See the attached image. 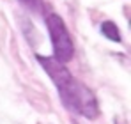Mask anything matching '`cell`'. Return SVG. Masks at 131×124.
<instances>
[{
	"mask_svg": "<svg viewBox=\"0 0 131 124\" xmlns=\"http://www.w3.org/2000/svg\"><path fill=\"white\" fill-rule=\"evenodd\" d=\"M36 59L41 64V67L48 73L51 82L55 83L62 103L69 110L83 115L85 119H96L99 115V105L94 92L87 85L78 82L73 76V73L66 67V64L59 62L53 57H44V55H37Z\"/></svg>",
	"mask_w": 131,
	"mask_h": 124,
	"instance_id": "1",
	"label": "cell"
},
{
	"mask_svg": "<svg viewBox=\"0 0 131 124\" xmlns=\"http://www.w3.org/2000/svg\"><path fill=\"white\" fill-rule=\"evenodd\" d=\"M44 21H46L51 46H53V59H57L62 64L69 62L74 55V43L71 39V34L66 27L64 20L59 14L50 11L44 14Z\"/></svg>",
	"mask_w": 131,
	"mask_h": 124,
	"instance_id": "2",
	"label": "cell"
},
{
	"mask_svg": "<svg viewBox=\"0 0 131 124\" xmlns=\"http://www.w3.org/2000/svg\"><path fill=\"white\" fill-rule=\"evenodd\" d=\"M101 34L106 37V39H110V41H113V43H121V30H119V27L113 23V21H103L101 23Z\"/></svg>",
	"mask_w": 131,
	"mask_h": 124,
	"instance_id": "3",
	"label": "cell"
},
{
	"mask_svg": "<svg viewBox=\"0 0 131 124\" xmlns=\"http://www.w3.org/2000/svg\"><path fill=\"white\" fill-rule=\"evenodd\" d=\"M23 5L32 13H44V2L43 0H20Z\"/></svg>",
	"mask_w": 131,
	"mask_h": 124,
	"instance_id": "4",
	"label": "cell"
}]
</instances>
